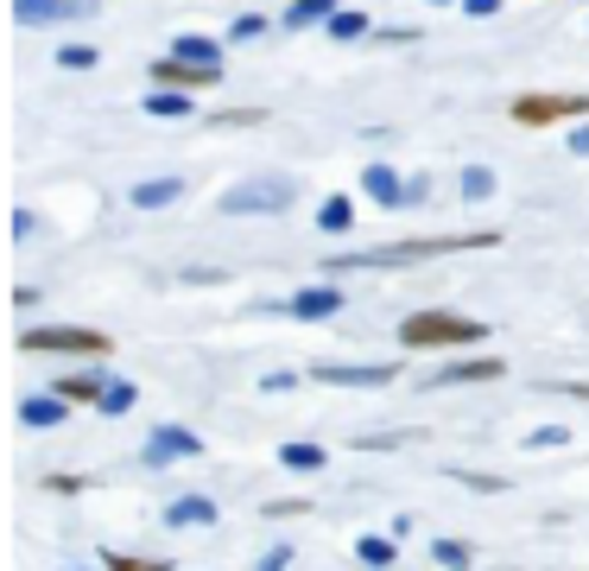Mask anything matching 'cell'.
Segmentation results:
<instances>
[{
  "label": "cell",
  "mask_w": 589,
  "mask_h": 571,
  "mask_svg": "<svg viewBox=\"0 0 589 571\" xmlns=\"http://www.w3.org/2000/svg\"><path fill=\"white\" fill-rule=\"evenodd\" d=\"M165 527H216V502H209V495H178V502H165Z\"/></svg>",
  "instance_id": "obj_13"
},
{
  "label": "cell",
  "mask_w": 589,
  "mask_h": 571,
  "mask_svg": "<svg viewBox=\"0 0 589 571\" xmlns=\"http://www.w3.org/2000/svg\"><path fill=\"white\" fill-rule=\"evenodd\" d=\"M20 419H26L32 432L64 425V419H70V400H64V394H32V400H20Z\"/></svg>",
  "instance_id": "obj_15"
},
{
  "label": "cell",
  "mask_w": 589,
  "mask_h": 571,
  "mask_svg": "<svg viewBox=\"0 0 589 571\" xmlns=\"http://www.w3.org/2000/svg\"><path fill=\"white\" fill-rule=\"evenodd\" d=\"M361 191H368L381 209H400V204H406V179H400L393 165H361Z\"/></svg>",
  "instance_id": "obj_12"
},
{
  "label": "cell",
  "mask_w": 589,
  "mask_h": 571,
  "mask_svg": "<svg viewBox=\"0 0 589 571\" xmlns=\"http://www.w3.org/2000/svg\"><path fill=\"white\" fill-rule=\"evenodd\" d=\"M450 476H457V483H469V489H501L494 476H476V470H450Z\"/></svg>",
  "instance_id": "obj_36"
},
{
  "label": "cell",
  "mask_w": 589,
  "mask_h": 571,
  "mask_svg": "<svg viewBox=\"0 0 589 571\" xmlns=\"http://www.w3.org/2000/svg\"><path fill=\"white\" fill-rule=\"evenodd\" d=\"M184 197V179H140L133 184V209H172Z\"/></svg>",
  "instance_id": "obj_16"
},
{
  "label": "cell",
  "mask_w": 589,
  "mask_h": 571,
  "mask_svg": "<svg viewBox=\"0 0 589 571\" xmlns=\"http://www.w3.org/2000/svg\"><path fill=\"white\" fill-rule=\"evenodd\" d=\"M285 312L305 317V324H317V317H336V312H342V286H298Z\"/></svg>",
  "instance_id": "obj_11"
},
{
  "label": "cell",
  "mask_w": 589,
  "mask_h": 571,
  "mask_svg": "<svg viewBox=\"0 0 589 571\" xmlns=\"http://www.w3.org/2000/svg\"><path fill=\"white\" fill-rule=\"evenodd\" d=\"M508 115L520 121V128H558V121H570V115H589V96H520Z\"/></svg>",
  "instance_id": "obj_6"
},
{
  "label": "cell",
  "mask_w": 589,
  "mask_h": 571,
  "mask_svg": "<svg viewBox=\"0 0 589 571\" xmlns=\"http://www.w3.org/2000/svg\"><path fill=\"white\" fill-rule=\"evenodd\" d=\"M146 71H153V89H209V83L222 77V71H197L184 57H153Z\"/></svg>",
  "instance_id": "obj_9"
},
{
  "label": "cell",
  "mask_w": 589,
  "mask_h": 571,
  "mask_svg": "<svg viewBox=\"0 0 589 571\" xmlns=\"http://www.w3.org/2000/svg\"><path fill=\"white\" fill-rule=\"evenodd\" d=\"M114 381L108 368H77V375H64L52 394H64V400H102V388Z\"/></svg>",
  "instance_id": "obj_18"
},
{
  "label": "cell",
  "mask_w": 589,
  "mask_h": 571,
  "mask_svg": "<svg viewBox=\"0 0 589 571\" xmlns=\"http://www.w3.org/2000/svg\"><path fill=\"white\" fill-rule=\"evenodd\" d=\"M190 457H204V432H190L178 419H159L146 444H140V464L146 470H172V464H190Z\"/></svg>",
  "instance_id": "obj_5"
},
{
  "label": "cell",
  "mask_w": 589,
  "mask_h": 571,
  "mask_svg": "<svg viewBox=\"0 0 589 571\" xmlns=\"http://www.w3.org/2000/svg\"><path fill=\"white\" fill-rule=\"evenodd\" d=\"M57 64H64V71H96L102 57L89 52V45H64V52H57Z\"/></svg>",
  "instance_id": "obj_28"
},
{
  "label": "cell",
  "mask_w": 589,
  "mask_h": 571,
  "mask_svg": "<svg viewBox=\"0 0 589 571\" xmlns=\"http://www.w3.org/2000/svg\"><path fill=\"white\" fill-rule=\"evenodd\" d=\"M406 349H462V343H482V317H457V312H412L400 324Z\"/></svg>",
  "instance_id": "obj_4"
},
{
  "label": "cell",
  "mask_w": 589,
  "mask_h": 571,
  "mask_svg": "<svg viewBox=\"0 0 589 571\" xmlns=\"http://www.w3.org/2000/svg\"><path fill=\"white\" fill-rule=\"evenodd\" d=\"M102 571H172V565H165V559H133V552H114V546H108Z\"/></svg>",
  "instance_id": "obj_27"
},
{
  "label": "cell",
  "mask_w": 589,
  "mask_h": 571,
  "mask_svg": "<svg viewBox=\"0 0 589 571\" xmlns=\"http://www.w3.org/2000/svg\"><path fill=\"white\" fill-rule=\"evenodd\" d=\"M146 115H159V121H184V115H190V96H184V89H153V96H146Z\"/></svg>",
  "instance_id": "obj_24"
},
{
  "label": "cell",
  "mask_w": 589,
  "mask_h": 571,
  "mask_svg": "<svg viewBox=\"0 0 589 571\" xmlns=\"http://www.w3.org/2000/svg\"><path fill=\"white\" fill-rule=\"evenodd\" d=\"M425 7H462V0H425Z\"/></svg>",
  "instance_id": "obj_37"
},
{
  "label": "cell",
  "mask_w": 589,
  "mask_h": 571,
  "mask_svg": "<svg viewBox=\"0 0 589 571\" xmlns=\"http://www.w3.org/2000/svg\"><path fill=\"white\" fill-rule=\"evenodd\" d=\"M216 121H222V128H260L266 115H260V108H229V115H216Z\"/></svg>",
  "instance_id": "obj_30"
},
{
  "label": "cell",
  "mask_w": 589,
  "mask_h": 571,
  "mask_svg": "<svg viewBox=\"0 0 589 571\" xmlns=\"http://www.w3.org/2000/svg\"><path fill=\"white\" fill-rule=\"evenodd\" d=\"M336 13H342L336 0H292V7L280 13V26L285 32H310V26H330Z\"/></svg>",
  "instance_id": "obj_14"
},
{
  "label": "cell",
  "mask_w": 589,
  "mask_h": 571,
  "mask_svg": "<svg viewBox=\"0 0 589 571\" xmlns=\"http://www.w3.org/2000/svg\"><path fill=\"white\" fill-rule=\"evenodd\" d=\"M254 571H292V546H266L254 559Z\"/></svg>",
  "instance_id": "obj_29"
},
{
  "label": "cell",
  "mask_w": 589,
  "mask_h": 571,
  "mask_svg": "<svg viewBox=\"0 0 589 571\" xmlns=\"http://www.w3.org/2000/svg\"><path fill=\"white\" fill-rule=\"evenodd\" d=\"M356 559H361L368 571H386L393 559H400V546H393V540H381V534H361V540H356Z\"/></svg>",
  "instance_id": "obj_22"
},
{
  "label": "cell",
  "mask_w": 589,
  "mask_h": 571,
  "mask_svg": "<svg viewBox=\"0 0 589 571\" xmlns=\"http://www.w3.org/2000/svg\"><path fill=\"white\" fill-rule=\"evenodd\" d=\"M564 439H570L564 425H538V432H533V439H526V444H533V451H552V444H564Z\"/></svg>",
  "instance_id": "obj_32"
},
{
  "label": "cell",
  "mask_w": 589,
  "mask_h": 571,
  "mask_svg": "<svg viewBox=\"0 0 589 571\" xmlns=\"http://www.w3.org/2000/svg\"><path fill=\"white\" fill-rule=\"evenodd\" d=\"M280 464L285 470H324V464H330V451H324V444H310V439H292V444H280Z\"/></svg>",
  "instance_id": "obj_19"
},
{
  "label": "cell",
  "mask_w": 589,
  "mask_h": 571,
  "mask_svg": "<svg viewBox=\"0 0 589 571\" xmlns=\"http://www.w3.org/2000/svg\"><path fill=\"white\" fill-rule=\"evenodd\" d=\"M508 375V363L501 356H469V363H450V368H437L425 388H462V381H501Z\"/></svg>",
  "instance_id": "obj_10"
},
{
  "label": "cell",
  "mask_w": 589,
  "mask_h": 571,
  "mask_svg": "<svg viewBox=\"0 0 589 571\" xmlns=\"http://www.w3.org/2000/svg\"><path fill=\"white\" fill-rule=\"evenodd\" d=\"M564 147H570V159H589V121H583V128H570V140H564Z\"/></svg>",
  "instance_id": "obj_34"
},
{
  "label": "cell",
  "mask_w": 589,
  "mask_h": 571,
  "mask_svg": "<svg viewBox=\"0 0 589 571\" xmlns=\"http://www.w3.org/2000/svg\"><path fill=\"white\" fill-rule=\"evenodd\" d=\"M292 204H298V179L285 172H254L222 191V216H285Z\"/></svg>",
  "instance_id": "obj_3"
},
{
  "label": "cell",
  "mask_w": 589,
  "mask_h": 571,
  "mask_svg": "<svg viewBox=\"0 0 589 571\" xmlns=\"http://www.w3.org/2000/svg\"><path fill=\"white\" fill-rule=\"evenodd\" d=\"M324 388H393V363H317L310 368Z\"/></svg>",
  "instance_id": "obj_7"
},
{
  "label": "cell",
  "mask_w": 589,
  "mask_h": 571,
  "mask_svg": "<svg viewBox=\"0 0 589 571\" xmlns=\"http://www.w3.org/2000/svg\"><path fill=\"white\" fill-rule=\"evenodd\" d=\"M260 388H266V394H292V388H298V375H292V368H273V375H260Z\"/></svg>",
  "instance_id": "obj_31"
},
{
  "label": "cell",
  "mask_w": 589,
  "mask_h": 571,
  "mask_svg": "<svg viewBox=\"0 0 589 571\" xmlns=\"http://www.w3.org/2000/svg\"><path fill=\"white\" fill-rule=\"evenodd\" d=\"M133 400H140V388H133V381H108L102 400H96V413H102V419H121V413H133Z\"/></svg>",
  "instance_id": "obj_23"
},
{
  "label": "cell",
  "mask_w": 589,
  "mask_h": 571,
  "mask_svg": "<svg viewBox=\"0 0 589 571\" xmlns=\"http://www.w3.org/2000/svg\"><path fill=\"white\" fill-rule=\"evenodd\" d=\"M501 235L476 229V235H425V241H393V248H368V255H336L324 260L330 273H356V267H406V260H432V255H462V248H494Z\"/></svg>",
  "instance_id": "obj_1"
},
{
  "label": "cell",
  "mask_w": 589,
  "mask_h": 571,
  "mask_svg": "<svg viewBox=\"0 0 589 571\" xmlns=\"http://www.w3.org/2000/svg\"><path fill=\"white\" fill-rule=\"evenodd\" d=\"M368 32H374V20H368L361 7H342V13L330 20V39H368Z\"/></svg>",
  "instance_id": "obj_25"
},
{
  "label": "cell",
  "mask_w": 589,
  "mask_h": 571,
  "mask_svg": "<svg viewBox=\"0 0 589 571\" xmlns=\"http://www.w3.org/2000/svg\"><path fill=\"white\" fill-rule=\"evenodd\" d=\"M96 0H13L20 26H57V20H89Z\"/></svg>",
  "instance_id": "obj_8"
},
{
  "label": "cell",
  "mask_w": 589,
  "mask_h": 571,
  "mask_svg": "<svg viewBox=\"0 0 589 571\" xmlns=\"http://www.w3.org/2000/svg\"><path fill=\"white\" fill-rule=\"evenodd\" d=\"M457 191H462V204H488V197H494V172H488V165H462Z\"/></svg>",
  "instance_id": "obj_21"
},
{
  "label": "cell",
  "mask_w": 589,
  "mask_h": 571,
  "mask_svg": "<svg viewBox=\"0 0 589 571\" xmlns=\"http://www.w3.org/2000/svg\"><path fill=\"white\" fill-rule=\"evenodd\" d=\"M462 13H469V20H488V13H501V0H462Z\"/></svg>",
  "instance_id": "obj_35"
},
{
  "label": "cell",
  "mask_w": 589,
  "mask_h": 571,
  "mask_svg": "<svg viewBox=\"0 0 589 571\" xmlns=\"http://www.w3.org/2000/svg\"><path fill=\"white\" fill-rule=\"evenodd\" d=\"M432 559L444 571H469V559H476V552H469V540H432Z\"/></svg>",
  "instance_id": "obj_26"
},
{
  "label": "cell",
  "mask_w": 589,
  "mask_h": 571,
  "mask_svg": "<svg viewBox=\"0 0 589 571\" xmlns=\"http://www.w3.org/2000/svg\"><path fill=\"white\" fill-rule=\"evenodd\" d=\"M172 57L197 64V71H222V45H216V39H204V32H184L178 45H172Z\"/></svg>",
  "instance_id": "obj_17"
},
{
  "label": "cell",
  "mask_w": 589,
  "mask_h": 571,
  "mask_svg": "<svg viewBox=\"0 0 589 571\" xmlns=\"http://www.w3.org/2000/svg\"><path fill=\"white\" fill-rule=\"evenodd\" d=\"M317 229H330V235H349L356 229V204L336 191V197H324V209H317Z\"/></svg>",
  "instance_id": "obj_20"
},
{
  "label": "cell",
  "mask_w": 589,
  "mask_h": 571,
  "mask_svg": "<svg viewBox=\"0 0 589 571\" xmlns=\"http://www.w3.org/2000/svg\"><path fill=\"white\" fill-rule=\"evenodd\" d=\"M64 571H83V565H64Z\"/></svg>",
  "instance_id": "obj_38"
},
{
  "label": "cell",
  "mask_w": 589,
  "mask_h": 571,
  "mask_svg": "<svg viewBox=\"0 0 589 571\" xmlns=\"http://www.w3.org/2000/svg\"><path fill=\"white\" fill-rule=\"evenodd\" d=\"M20 349H26V356H83V363H108V356H114V337H108V331H89V324H26V331H20Z\"/></svg>",
  "instance_id": "obj_2"
},
{
  "label": "cell",
  "mask_w": 589,
  "mask_h": 571,
  "mask_svg": "<svg viewBox=\"0 0 589 571\" xmlns=\"http://www.w3.org/2000/svg\"><path fill=\"white\" fill-rule=\"evenodd\" d=\"M260 32H266V20H260V13H241V20H234V39H241V45H248V39H260Z\"/></svg>",
  "instance_id": "obj_33"
}]
</instances>
